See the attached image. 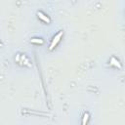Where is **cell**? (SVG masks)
Masks as SVG:
<instances>
[{"label": "cell", "mask_w": 125, "mask_h": 125, "mask_svg": "<svg viewBox=\"0 0 125 125\" xmlns=\"http://www.w3.org/2000/svg\"><path fill=\"white\" fill-rule=\"evenodd\" d=\"M61 35H62V33H59V35L56 37V39H59V38H61ZM54 44H55V41H53V42H52V45H51V47H50L51 49H52V48H54Z\"/></svg>", "instance_id": "6da1fadb"}]
</instances>
